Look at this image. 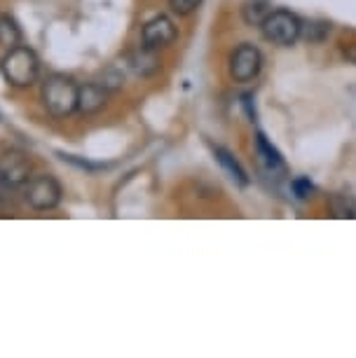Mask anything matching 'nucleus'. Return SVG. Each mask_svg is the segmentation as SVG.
I'll list each match as a JSON object with an SVG mask.
<instances>
[{
  "instance_id": "f257e3e1",
  "label": "nucleus",
  "mask_w": 356,
  "mask_h": 358,
  "mask_svg": "<svg viewBox=\"0 0 356 358\" xmlns=\"http://www.w3.org/2000/svg\"><path fill=\"white\" fill-rule=\"evenodd\" d=\"M0 71H3V78L12 87H31L40 73L38 54L24 45L12 47L3 57V62H0Z\"/></svg>"
},
{
  "instance_id": "f03ea898",
  "label": "nucleus",
  "mask_w": 356,
  "mask_h": 358,
  "mask_svg": "<svg viewBox=\"0 0 356 358\" xmlns=\"http://www.w3.org/2000/svg\"><path fill=\"white\" fill-rule=\"evenodd\" d=\"M78 90L80 87L66 76H50L43 85V103L52 115L66 117L78 110Z\"/></svg>"
},
{
  "instance_id": "7ed1b4c3",
  "label": "nucleus",
  "mask_w": 356,
  "mask_h": 358,
  "mask_svg": "<svg viewBox=\"0 0 356 358\" xmlns=\"http://www.w3.org/2000/svg\"><path fill=\"white\" fill-rule=\"evenodd\" d=\"M260 29H263L265 40L279 47H291L302 36V22L291 10H272L260 24Z\"/></svg>"
},
{
  "instance_id": "20e7f679",
  "label": "nucleus",
  "mask_w": 356,
  "mask_h": 358,
  "mask_svg": "<svg viewBox=\"0 0 356 358\" xmlns=\"http://www.w3.org/2000/svg\"><path fill=\"white\" fill-rule=\"evenodd\" d=\"M263 71V54L256 45L241 43L230 54V76L234 83H251Z\"/></svg>"
},
{
  "instance_id": "39448f33",
  "label": "nucleus",
  "mask_w": 356,
  "mask_h": 358,
  "mask_svg": "<svg viewBox=\"0 0 356 358\" xmlns=\"http://www.w3.org/2000/svg\"><path fill=\"white\" fill-rule=\"evenodd\" d=\"M31 169V159L24 152L10 150L0 155V192H10L19 185L29 183Z\"/></svg>"
},
{
  "instance_id": "423d86ee",
  "label": "nucleus",
  "mask_w": 356,
  "mask_h": 358,
  "mask_svg": "<svg viewBox=\"0 0 356 358\" xmlns=\"http://www.w3.org/2000/svg\"><path fill=\"white\" fill-rule=\"evenodd\" d=\"M26 199H29V204L36 211H50V208H55L62 201V185H59L55 176H36L29 183Z\"/></svg>"
},
{
  "instance_id": "0eeeda50",
  "label": "nucleus",
  "mask_w": 356,
  "mask_h": 358,
  "mask_svg": "<svg viewBox=\"0 0 356 358\" xmlns=\"http://www.w3.org/2000/svg\"><path fill=\"white\" fill-rule=\"evenodd\" d=\"M176 36H178L176 24H173L169 17L159 15L143 26V47L157 52V50H162V47L171 45L173 40H176Z\"/></svg>"
},
{
  "instance_id": "6e6552de",
  "label": "nucleus",
  "mask_w": 356,
  "mask_h": 358,
  "mask_svg": "<svg viewBox=\"0 0 356 358\" xmlns=\"http://www.w3.org/2000/svg\"><path fill=\"white\" fill-rule=\"evenodd\" d=\"M111 90H106L101 83H92L85 85L78 90V110L85 115H94L99 110H104L106 103H108Z\"/></svg>"
},
{
  "instance_id": "1a4fd4ad",
  "label": "nucleus",
  "mask_w": 356,
  "mask_h": 358,
  "mask_svg": "<svg viewBox=\"0 0 356 358\" xmlns=\"http://www.w3.org/2000/svg\"><path fill=\"white\" fill-rule=\"evenodd\" d=\"M270 12H272L270 0H246L244 8H241V17H244V22L248 26H260Z\"/></svg>"
},
{
  "instance_id": "9d476101",
  "label": "nucleus",
  "mask_w": 356,
  "mask_h": 358,
  "mask_svg": "<svg viewBox=\"0 0 356 358\" xmlns=\"http://www.w3.org/2000/svg\"><path fill=\"white\" fill-rule=\"evenodd\" d=\"M129 66L134 71L138 73V76H152L157 69H159V62H157V57H155V50H148V47H143L141 52L136 54H131L129 57Z\"/></svg>"
},
{
  "instance_id": "9b49d317",
  "label": "nucleus",
  "mask_w": 356,
  "mask_h": 358,
  "mask_svg": "<svg viewBox=\"0 0 356 358\" xmlns=\"http://www.w3.org/2000/svg\"><path fill=\"white\" fill-rule=\"evenodd\" d=\"M22 43V31H19L17 22L10 15H3L0 12V47L5 50H12Z\"/></svg>"
},
{
  "instance_id": "f8f14e48",
  "label": "nucleus",
  "mask_w": 356,
  "mask_h": 358,
  "mask_svg": "<svg viewBox=\"0 0 356 358\" xmlns=\"http://www.w3.org/2000/svg\"><path fill=\"white\" fill-rule=\"evenodd\" d=\"M256 148H258V155L263 157V162H265V166L270 169V171H274V169H279V171H284V159H281V155H279V150L274 148L270 141H267L263 134H258L256 136Z\"/></svg>"
},
{
  "instance_id": "ddd939ff",
  "label": "nucleus",
  "mask_w": 356,
  "mask_h": 358,
  "mask_svg": "<svg viewBox=\"0 0 356 358\" xmlns=\"http://www.w3.org/2000/svg\"><path fill=\"white\" fill-rule=\"evenodd\" d=\"M216 159L220 162V166L225 169L227 173H230L232 180H237L239 185H248V178H246V171L239 166V162L232 157L230 152L223 150V148H216Z\"/></svg>"
},
{
  "instance_id": "4468645a",
  "label": "nucleus",
  "mask_w": 356,
  "mask_h": 358,
  "mask_svg": "<svg viewBox=\"0 0 356 358\" xmlns=\"http://www.w3.org/2000/svg\"><path fill=\"white\" fill-rule=\"evenodd\" d=\"M328 204L335 218H356V199L349 194H333Z\"/></svg>"
},
{
  "instance_id": "2eb2a0df",
  "label": "nucleus",
  "mask_w": 356,
  "mask_h": 358,
  "mask_svg": "<svg viewBox=\"0 0 356 358\" xmlns=\"http://www.w3.org/2000/svg\"><path fill=\"white\" fill-rule=\"evenodd\" d=\"M328 33H331V24L328 22H312L310 29L305 33V38L310 40V43H321V40L328 38Z\"/></svg>"
},
{
  "instance_id": "dca6fc26",
  "label": "nucleus",
  "mask_w": 356,
  "mask_h": 358,
  "mask_svg": "<svg viewBox=\"0 0 356 358\" xmlns=\"http://www.w3.org/2000/svg\"><path fill=\"white\" fill-rule=\"evenodd\" d=\"M201 5V0H169L171 12H176L178 17H187L192 12H197Z\"/></svg>"
},
{
  "instance_id": "f3484780",
  "label": "nucleus",
  "mask_w": 356,
  "mask_h": 358,
  "mask_svg": "<svg viewBox=\"0 0 356 358\" xmlns=\"http://www.w3.org/2000/svg\"><path fill=\"white\" fill-rule=\"evenodd\" d=\"M293 190L298 194V199H307V197H312L314 185L307 178H298V180H293Z\"/></svg>"
}]
</instances>
